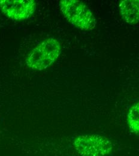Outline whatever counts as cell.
Here are the masks:
<instances>
[{
	"mask_svg": "<svg viewBox=\"0 0 139 156\" xmlns=\"http://www.w3.org/2000/svg\"><path fill=\"white\" fill-rule=\"evenodd\" d=\"M119 10L121 16L127 23L131 25L139 22V0H122Z\"/></svg>",
	"mask_w": 139,
	"mask_h": 156,
	"instance_id": "5b68a950",
	"label": "cell"
},
{
	"mask_svg": "<svg viewBox=\"0 0 139 156\" xmlns=\"http://www.w3.org/2000/svg\"><path fill=\"white\" fill-rule=\"evenodd\" d=\"M60 10L71 25L83 31H92L97 20L92 11L82 1L78 0L60 1Z\"/></svg>",
	"mask_w": 139,
	"mask_h": 156,
	"instance_id": "6da1fadb",
	"label": "cell"
},
{
	"mask_svg": "<svg viewBox=\"0 0 139 156\" xmlns=\"http://www.w3.org/2000/svg\"><path fill=\"white\" fill-rule=\"evenodd\" d=\"M36 2L33 0H0V10L10 19L21 21L35 12Z\"/></svg>",
	"mask_w": 139,
	"mask_h": 156,
	"instance_id": "277c9868",
	"label": "cell"
},
{
	"mask_svg": "<svg viewBox=\"0 0 139 156\" xmlns=\"http://www.w3.org/2000/svg\"><path fill=\"white\" fill-rule=\"evenodd\" d=\"M61 49V45L57 39H45L30 52L26 58V64L33 70H43L58 58Z\"/></svg>",
	"mask_w": 139,
	"mask_h": 156,
	"instance_id": "7a4b0ae2",
	"label": "cell"
},
{
	"mask_svg": "<svg viewBox=\"0 0 139 156\" xmlns=\"http://www.w3.org/2000/svg\"><path fill=\"white\" fill-rule=\"evenodd\" d=\"M73 145L82 156H108L113 150L109 139L96 134L80 135L75 140Z\"/></svg>",
	"mask_w": 139,
	"mask_h": 156,
	"instance_id": "3957f363",
	"label": "cell"
},
{
	"mask_svg": "<svg viewBox=\"0 0 139 156\" xmlns=\"http://www.w3.org/2000/svg\"><path fill=\"white\" fill-rule=\"evenodd\" d=\"M127 121L130 129L139 135V102L130 108L127 115Z\"/></svg>",
	"mask_w": 139,
	"mask_h": 156,
	"instance_id": "8992f818",
	"label": "cell"
}]
</instances>
